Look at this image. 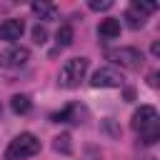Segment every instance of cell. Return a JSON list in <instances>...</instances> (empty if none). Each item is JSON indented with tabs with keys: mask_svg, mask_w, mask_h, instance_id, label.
Segmentation results:
<instances>
[{
	"mask_svg": "<svg viewBox=\"0 0 160 160\" xmlns=\"http://www.w3.org/2000/svg\"><path fill=\"white\" fill-rule=\"evenodd\" d=\"M40 152V140L32 132H20L15 140H10L8 150H5V160H25Z\"/></svg>",
	"mask_w": 160,
	"mask_h": 160,
	"instance_id": "obj_1",
	"label": "cell"
},
{
	"mask_svg": "<svg viewBox=\"0 0 160 160\" xmlns=\"http://www.w3.org/2000/svg\"><path fill=\"white\" fill-rule=\"evenodd\" d=\"M88 68H90V60H88V58H72V60H68V62L60 68L58 82H60L62 88H78L80 80H85Z\"/></svg>",
	"mask_w": 160,
	"mask_h": 160,
	"instance_id": "obj_2",
	"label": "cell"
},
{
	"mask_svg": "<svg viewBox=\"0 0 160 160\" xmlns=\"http://www.w3.org/2000/svg\"><path fill=\"white\" fill-rule=\"evenodd\" d=\"M108 60H112L115 65H120L125 70H140L145 58H142V52L138 48H118V50L108 52Z\"/></svg>",
	"mask_w": 160,
	"mask_h": 160,
	"instance_id": "obj_3",
	"label": "cell"
},
{
	"mask_svg": "<svg viewBox=\"0 0 160 160\" xmlns=\"http://www.w3.org/2000/svg\"><path fill=\"white\" fill-rule=\"evenodd\" d=\"M158 110L152 105H140L135 112H132V130L142 132V130H150V128H158Z\"/></svg>",
	"mask_w": 160,
	"mask_h": 160,
	"instance_id": "obj_4",
	"label": "cell"
},
{
	"mask_svg": "<svg viewBox=\"0 0 160 160\" xmlns=\"http://www.w3.org/2000/svg\"><path fill=\"white\" fill-rule=\"evenodd\" d=\"M92 88H120L122 85V75L115 68H98L90 78Z\"/></svg>",
	"mask_w": 160,
	"mask_h": 160,
	"instance_id": "obj_5",
	"label": "cell"
},
{
	"mask_svg": "<svg viewBox=\"0 0 160 160\" xmlns=\"http://www.w3.org/2000/svg\"><path fill=\"white\" fill-rule=\"evenodd\" d=\"M28 60H30V50L22 45H12L0 52V68H20Z\"/></svg>",
	"mask_w": 160,
	"mask_h": 160,
	"instance_id": "obj_6",
	"label": "cell"
},
{
	"mask_svg": "<svg viewBox=\"0 0 160 160\" xmlns=\"http://www.w3.org/2000/svg\"><path fill=\"white\" fill-rule=\"evenodd\" d=\"M22 32H25V22L18 20V18H8V20L0 22V40L15 42V40H20Z\"/></svg>",
	"mask_w": 160,
	"mask_h": 160,
	"instance_id": "obj_7",
	"label": "cell"
},
{
	"mask_svg": "<svg viewBox=\"0 0 160 160\" xmlns=\"http://www.w3.org/2000/svg\"><path fill=\"white\" fill-rule=\"evenodd\" d=\"M98 35L105 38V40H115V38L120 35V20H115V18H105V20H100V25H98Z\"/></svg>",
	"mask_w": 160,
	"mask_h": 160,
	"instance_id": "obj_8",
	"label": "cell"
},
{
	"mask_svg": "<svg viewBox=\"0 0 160 160\" xmlns=\"http://www.w3.org/2000/svg\"><path fill=\"white\" fill-rule=\"evenodd\" d=\"M30 10H32L40 20H55V18H58V8H55V5H50V2H45V0L32 2V5H30Z\"/></svg>",
	"mask_w": 160,
	"mask_h": 160,
	"instance_id": "obj_9",
	"label": "cell"
},
{
	"mask_svg": "<svg viewBox=\"0 0 160 160\" xmlns=\"http://www.w3.org/2000/svg\"><path fill=\"white\" fill-rule=\"evenodd\" d=\"M10 108H12L15 115H28V112L32 110V102H30L28 95H12V98H10Z\"/></svg>",
	"mask_w": 160,
	"mask_h": 160,
	"instance_id": "obj_10",
	"label": "cell"
},
{
	"mask_svg": "<svg viewBox=\"0 0 160 160\" xmlns=\"http://www.w3.org/2000/svg\"><path fill=\"white\" fill-rule=\"evenodd\" d=\"M72 38H75L72 25H60V28H58V32H55L58 48H68V45H72Z\"/></svg>",
	"mask_w": 160,
	"mask_h": 160,
	"instance_id": "obj_11",
	"label": "cell"
},
{
	"mask_svg": "<svg viewBox=\"0 0 160 160\" xmlns=\"http://www.w3.org/2000/svg\"><path fill=\"white\" fill-rule=\"evenodd\" d=\"M125 22H128V28H132V30H138V28H142L145 25V18L140 15V12H135L132 8L125 12Z\"/></svg>",
	"mask_w": 160,
	"mask_h": 160,
	"instance_id": "obj_12",
	"label": "cell"
},
{
	"mask_svg": "<svg viewBox=\"0 0 160 160\" xmlns=\"http://www.w3.org/2000/svg\"><path fill=\"white\" fill-rule=\"evenodd\" d=\"M52 148H55V152H70L72 150V142H70V135H58L55 138V142H52Z\"/></svg>",
	"mask_w": 160,
	"mask_h": 160,
	"instance_id": "obj_13",
	"label": "cell"
},
{
	"mask_svg": "<svg viewBox=\"0 0 160 160\" xmlns=\"http://www.w3.org/2000/svg\"><path fill=\"white\" fill-rule=\"evenodd\" d=\"M132 10L140 12V15L145 18L148 12H155V10H158V2H142V0H135V2H132Z\"/></svg>",
	"mask_w": 160,
	"mask_h": 160,
	"instance_id": "obj_14",
	"label": "cell"
},
{
	"mask_svg": "<svg viewBox=\"0 0 160 160\" xmlns=\"http://www.w3.org/2000/svg\"><path fill=\"white\" fill-rule=\"evenodd\" d=\"M158 138H160V125H158V128H150V130H142V132H140V140H142V145H152V142H158Z\"/></svg>",
	"mask_w": 160,
	"mask_h": 160,
	"instance_id": "obj_15",
	"label": "cell"
},
{
	"mask_svg": "<svg viewBox=\"0 0 160 160\" xmlns=\"http://www.w3.org/2000/svg\"><path fill=\"white\" fill-rule=\"evenodd\" d=\"M32 40H35L38 45H42V42L48 40V30H45L42 25H35V28H32Z\"/></svg>",
	"mask_w": 160,
	"mask_h": 160,
	"instance_id": "obj_16",
	"label": "cell"
},
{
	"mask_svg": "<svg viewBox=\"0 0 160 160\" xmlns=\"http://www.w3.org/2000/svg\"><path fill=\"white\" fill-rule=\"evenodd\" d=\"M88 5H90V10H98L100 12V10H110L112 8V0H90Z\"/></svg>",
	"mask_w": 160,
	"mask_h": 160,
	"instance_id": "obj_17",
	"label": "cell"
},
{
	"mask_svg": "<svg viewBox=\"0 0 160 160\" xmlns=\"http://www.w3.org/2000/svg\"><path fill=\"white\" fill-rule=\"evenodd\" d=\"M148 82H150V88H158V72H150L148 75Z\"/></svg>",
	"mask_w": 160,
	"mask_h": 160,
	"instance_id": "obj_18",
	"label": "cell"
},
{
	"mask_svg": "<svg viewBox=\"0 0 160 160\" xmlns=\"http://www.w3.org/2000/svg\"><path fill=\"white\" fill-rule=\"evenodd\" d=\"M152 55H160V42H152Z\"/></svg>",
	"mask_w": 160,
	"mask_h": 160,
	"instance_id": "obj_19",
	"label": "cell"
},
{
	"mask_svg": "<svg viewBox=\"0 0 160 160\" xmlns=\"http://www.w3.org/2000/svg\"><path fill=\"white\" fill-rule=\"evenodd\" d=\"M0 112H2V108H0Z\"/></svg>",
	"mask_w": 160,
	"mask_h": 160,
	"instance_id": "obj_20",
	"label": "cell"
}]
</instances>
